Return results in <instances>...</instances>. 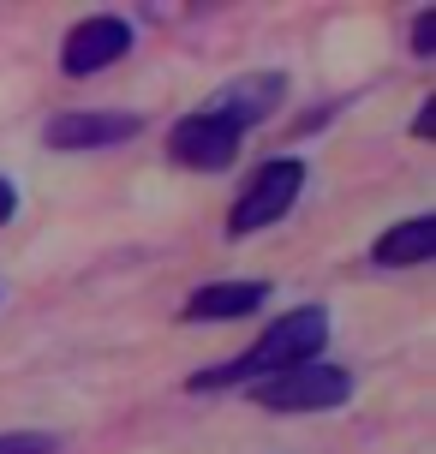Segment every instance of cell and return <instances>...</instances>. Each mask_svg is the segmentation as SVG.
Returning a JSON list of instances; mask_svg holds the SVG:
<instances>
[{
  "label": "cell",
  "mask_w": 436,
  "mask_h": 454,
  "mask_svg": "<svg viewBox=\"0 0 436 454\" xmlns=\"http://www.w3.org/2000/svg\"><path fill=\"white\" fill-rule=\"evenodd\" d=\"M329 353V311L323 305H293L287 317H276L263 335L228 364H204V371H191L185 388L191 395H215V388H252V383H269V377H287L299 364H317Z\"/></svg>",
  "instance_id": "1"
},
{
  "label": "cell",
  "mask_w": 436,
  "mask_h": 454,
  "mask_svg": "<svg viewBox=\"0 0 436 454\" xmlns=\"http://www.w3.org/2000/svg\"><path fill=\"white\" fill-rule=\"evenodd\" d=\"M299 192H305V161H299V156L257 161V174L245 180V192L233 198L228 233H233V239H245V233H257V227H276L281 215L299 204Z\"/></svg>",
  "instance_id": "2"
},
{
  "label": "cell",
  "mask_w": 436,
  "mask_h": 454,
  "mask_svg": "<svg viewBox=\"0 0 436 454\" xmlns=\"http://www.w3.org/2000/svg\"><path fill=\"white\" fill-rule=\"evenodd\" d=\"M263 412H329L341 407L346 395H353V371H341V364H299V371H287V377H269V383H252L245 388Z\"/></svg>",
  "instance_id": "3"
},
{
  "label": "cell",
  "mask_w": 436,
  "mask_h": 454,
  "mask_svg": "<svg viewBox=\"0 0 436 454\" xmlns=\"http://www.w3.org/2000/svg\"><path fill=\"white\" fill-rule=\"evenodd\" d=\"M239 144H245V132H233L215 108H204V102H198L191 114H180V120H174V132H167V156L180 161V168L222 174V168L239 156Z\"/></svg>",
  "instance_id": "4"
},
{
  "label": "cell",
  "mask_w": 436,
  "mask_h": 454,
  "mask_svg": "<svg viewBox=\"0 0 436 454\" xmlns=\"http://www.w3.org/2000/svg\"><path fill=\"white\" fill-rule=\"evenodd\" d=\"M144 132L138 114L126 108H66L43 126L48 150H114V144H132Z\"/></svg>",
  "instance_id": "5"
},
{
  "label": "cell",
  "mask_w": 436,
  "mask_h": 454,
  "mask_svg": "<svg viewBox=\"0 0 436 454\" xmlns=\"http://www.w3.org/2000/svg\"><path fill=\"white\" fill-rule=\"evenodd\" d=\"M126 48H132V24L126 19H114V12L78 19L66 36H60V72H66V78H90V72L114 67Z\"/></svg>",
  "instance_id": "6"
},
{
  "label": "cell",
  "mask_w": 436,
  "mask_h": 454,
  "mask_svg": "<svg viewBox=\"0 0 436 454\" xmlns=\"http://www.w3.org/2000/svg\"><path fill=\"white\" fill-rule=\"evenodd\" d=\"M281 96H287V78L281 72H245V78H228L204 108H215L233 132H252V126H263L281 108Z\"/></svg>",
  "instance_id": "7"
},
{
  "label": "cell",
  "mask_w": 436,
  "mask_h": 454,
  "mask_svg": "<svg viewBox=\"0 0 436 454\" xmlns=\"http://www.w3.org/2000/svg\"><path fill=\"white\" fill-rule=\"evenodd\" d=\"M269 305V281H209L180 305V323H233Z\"/></svg>",
  "instance_id": "8"
},
{
  "label": "cell",
  "mask_w": 436,
  "mask_h": 454,
  "mask_svg": "<svg viewBox=\"0 0 436 454\" xmlns=\"http://www.w3.org/2000/svg\"><path fill=\"white\" fill-rule=\"evenodd\" d=\"M370 257L383 270H413V263H431L436 257V215H413V222H394L389 233H377Z\"/></svg>",
  "instance_id": "9"
},
{
  "label": "cell",
  "mask_w": 436,
  "mask_h": 454,
  "mask_svg": "<svg viewBox=\"0 0 436 454\" xmlns=\"http://www.w3.org/2000/svg\"><path fill=\"white\" fill-rule=\"evenodd\" d=\"M54 449H60V442L48 431H6L0 436V454H54Z\"/></svg>",
  "instance_id": "10"
},
{
  "label": "cell",
  "mask_w": 436,
  "mask_h": 454,
  "mask_svg": "<svg viewBox=\"0 0 436 454\" xmlns=\"http://www.w3.org/2000/svg\"><path fill=\"white\" fill-rule=\"evenodd\" d=\"M413 54H418V60H431V54H436V6L413 12Z\"/></svg>",
  "instance_id": "11"
},
{
  "label": "cell",
  "mask_w": 436,
  "mask_h": 454,
  "mask_svg": "<svg viewBox=\"0 0 436 454\" xmlns=\"http://www.w3.org/2000/svg\"><path fill=\"white\" fill-rule=\"evenodd\" d=\"M436 132V96H424L418 102V120H413V137H431Z\"/></svg>",
  "instance_id": "12"
},
{
  "label": "cell",
  "mask_w": 436,
  "mask_h": 454,
  "mask_svg": "<svg viewBox=\"0 0 436 454\" xmlns=\"http://www.w3.org/2000/svg\"><path fill=\"white\" fill-rule=\"evenodd\" d=\"M19 215V192H12V180H0V227Z\"/></svg>",
  "instance_id": "13"
}]
</instances>
